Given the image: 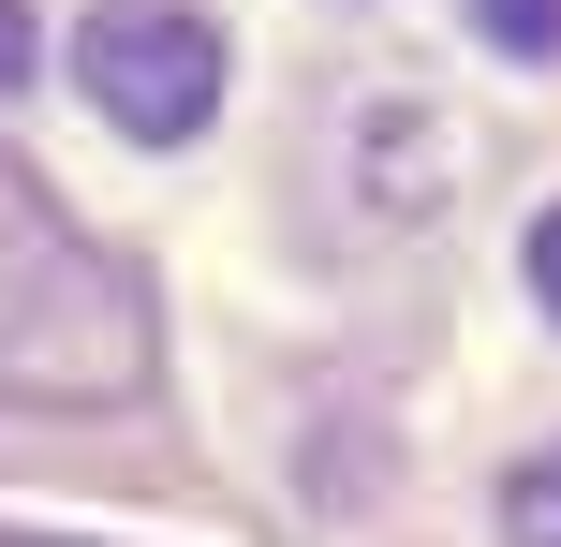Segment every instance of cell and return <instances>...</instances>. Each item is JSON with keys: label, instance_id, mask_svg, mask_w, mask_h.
Instances as JSON below:
<instances>
[{"label": "cell", "instance_id": "obj_6", "mask_svg": "<svg viewBox=\"0 0 561 547\" xmlns=\"http://www.w3.org/2000/svg\"><path fill=\"white\" fill-rule=\"evenodd\" d=\"M517 266H533V311L561 326V207H547V223H533V252H517Z\"/></svg>", "mask_w": 561, "mask_h": 547}, {"label": "cell", "instance_id": "obj_3", "mask_svg": "<svg viewBox=\"0 0 561 547\" xmlns=\"http://www.w3.org/2000/svg\"><path fill=\"white\" fill-rule=\"evenodd\" d=\"M355 163H369V207H444V193H458V134H444L428 104H369Z\"/></svg>", "mask_w": 561, "mask_h": 547}, {"label": "cell", "instance_id": "obj_7", "mask_svg": "<svg viewBox=\"0 0 561 547\" xmlns=\"http://www.w3.org/2000/svg\"><path fill=\"white\" fill-rule=\"evenodd\" d=\"M30 59H45V30H30V0H0V89H30Z\"/></svg>", "mask_w": 561, "mask_h": 547}, {"label": "cell", "instance_id": "obj_2", "mask_svg": "<svg viewBox=\"0 0 561 547\" xmlns=\"http://www.w3.org/2000/svg\"><path fill=\"white\" fill-rule=\"evenodd\" d=\"M222 75H237V45L207 0H89L75 15V89L134 148H193L222 118Z\"/></svg>", "mask_w": 561, "mask_h": 547}, {"label": "cell", "instance_id": "obj_1", "mask_svg": "<svg viewBox=\"0 0 561 547\" xmlns=\"http://www.w3.org/2000/svg\"><path fill=\"white\" fill-rule=\"evenodd\" d=\"M0 385L15 400H134L148 385V282L89 252L75 207L0 148Z\"/></svg>", "mask_w": 561, "mask_h": 547}, {"label": "cell", "instance_id": "obj_5", "mask_svg": "<svg viewBox=\"0 0 561 547\" xmlns=\"http://www.w3.org/2000/svg\"><path fill=\"white\" fill-rule=\"evenodd\" d=\"M503 533H517V547H561V444H547V459L503 489Z\"/></svg>", "mask_w": 561, "mask_h": 547}, {"label": "cell", "instance_id": "obj_4", "mask_svg": "<svg viewBox=\"0 0 561 547\" xmlns=\"http://www.w3.org/2000/svg\"><path fill=\"white\" fill-rule=\"evenodd\" d=\"M473 30L503 59H561V0H473Z\"/></svg>", "mask_w": 561, "mask_h": 547}]
</instances>
